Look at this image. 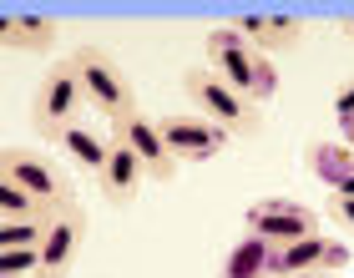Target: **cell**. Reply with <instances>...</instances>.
<instances>
[{
	"mask_svg": "<svg viewBox=\"0 0 354 278\" xmlns=\"http://www.w3.org/2000/svg\"><path fill=\"white\" fill-rule=\"evenodd\" d=\"M157 122H162V137H167L177 162H207L228 147V132L213 127L207 117H198V111L192 117H157Z\"/></svg>",
	"mask_w": 354,
	"mask_h": 278,
	"instance_id": "10",
	"label": "cell"
},
{
	"mask_svg": "<svg viewBox=\"0 0 354 278\" xmlns=\"http://www.w3.org/2000/svg\"><path fill=\"white\" fill-rule=\"evenodd\" d=\"M334 192H339V198H354V177H344V183L334 187Z\"/></svg>",
	"mask_w": 354,
	"mask_h": 278,
	"instance_id": "24",
	"label": "cell"
},
{
	"mask_svg": "<svg viewBox=\"0 0 354 278\" xmlns=\"http://www.w3.org/2000/svg\"><path fill=\"white\" fill-rule=\"evenodd\" d=\"M344 36H349V46H354V15H344Z\"/></svg>",
	"mask_w": 354,
	"mask_h": 278,
	"instance_id": "25",
	"label": "cell"
},
{
	"mask_svg": "<svg viewBox=\"0 0 354 278\" xmlns=\"http://www.w3.org/2000/svg\"><path fill=\"white\" fill-rule=\"evenodd\" d=\"M86 106L82 96V76H76V61H56L51 71H46L41 91H36V106H30V127H36V137L46 142H61L76 127V111Z\"/></svg>",
	"mask_w": 354,
	"mask_h": 278,
	"instance_id": "3",
	"label": "cell"
},
{
	"mask_svg": "<svg viewBox=\"0 0 354 278\" xmlns=\"http://www.w3.org/2000/svg\"><path fill=\"white\" fill-rule=\"evenodd\" d=\"M56 212H36V218H0V248H41L51 233Z\"/></svg>",
	"mask_w": 354,
	"mask_h": 278,
	"instance_id": "17",
	"label": "cell"
},
{
	"mask_svg": "<svg viewBox=\"0 0 354 278\" xmlns=\"http://www.w3.org/2000/svg\"><path fill=\"white\" fill-rule=\"evenodd\" d=\"M61 152L71 157V167H76V172H91V177H102L106 157H111V142H106L102 132H91V127H82V122H76L71 132L61 137Z\"/></svg>",
	"mask_w": 354,
	"mask_h": 278,
	"instance_id": "16",
	"label": "cell"
},
{
	"mask_svg": "<svg viewBox=\"0 0 354 278\" xmlns=\"http://www.w3.org/2000/svg\"><path fill=\"white\" fill-rule=\"evenodd\" d=\"M233 30L253 46V51H263V56L299 51V41H304V21H299V15H238Z\"/></svg>",
	"mask_w": 354,
	"mask_h": 278,
	"instance_id": "12",
	"label": "cell"
},
{
	"mask_svg": "<svg viewBox=\"0 0 354 278\" xmlns=\"http://www.w3.org/2000/svg\"><path fill=\"white\" fill-rule=\"evenodd\" d=\"M111 137H122V142L142 157V167H147V183H172L177 167H183V162L172 157V147H167L162 122H157V117H142V111H132V117L111 122Z\"/></svg>",
	"mask_w": 354,
	"mask_h": 278,
	"instance_id": "6",
	"label": "cell"
},
{
	"mask_svg": "<svg viewBox=\"0 0 354 278\" xmlns=\"http://www.w3.org/2000/svg\"><path fill=\"white\" fill-rule=\"evenodd\" d=\"M36 278L41 273V248H0V278Z\"/></svg>",
	"mask_w": 354,
	"mask_h": 278,
	"instance_id": "19",
	"label": "cell"
},
{
	"mask_svg": "<svg viewBox=\"0 0 354 278\" xmlns=\"http://www.w3.org/2000/svg\"><path fill=\"white\" fill-rule=\"evenodd\" d=\"M183 91L198 117H207L213 127H223L228 137H253L263 127V106L253 102V96L233 91L228 81H218L213 71H187L183 76Z\"/></svg>",
	"mask_w": 354,
	"mask_h": 278,
	"instance_id": "1",
	"label": "cell"
},
{
	"mask_svg": "<svg viewBox=\"0 0 354 278\" xmlns=\"http://www.w3.org/2000/svg\"><path fill=\"white\" fill-rule=\"evenodd\" d=\"M263 278H273V273H263Z\"/></svg>",
	"mask_w": 354,
	"mask_h": 278,
	"instance_id": "27",
	"label": "cell"
},
{
	"mask_svg": "<svg viewBox=\"0 0 354 278\" xmlns=\"http://www.w3.org/2000/svg\"><path fill=\"white\" fill-rule=\"evenodd\" d=\"M304 167L334 192L344 177H354V147H344V142H309L304 147Z\"/></svg>",
	"mask_w": 354,
	"mask_h": 278,
	"instance_id": "14",
	"label": "cell"
},
{
	"mask_svg": "<svg viewBox=\"0 0 354 278\" xmlns=\"http://www.w3.org/2000/svg\"><path fill=\"white\" fill-rule=\"evenodd\" d=\"M36 212H56V207H46L26 187H15L10 177H0V218H36Z\"/></svg>",
	"mask_w": 354,
	"mask_h": 278,
	"instance_id": "18",
	"label": "cell"
},
{
	"mask_svg": "<svg viewBox=\"0 0 354 278\" xmlns=\"http://www.w3.org/2000/svg\"><path fill=\"white\" fill-rule=\"evenodd\" d=\"M299 278H334V273H299Z\"/></svg>",
	"mask_w": 354,
	"mask_h": 278,
	"instance_id": "26",
	"label": "cell"
},
{
	"mask_svg": "<svg viewBox=\"0 0 354 278\" xmlns=\"http://www.w3.org/2000/svg\"><path fill=\"white\" fill-rule=\"evenodd\" d=\"M268 263H273V243H268V238L243 233V238L233 243V253L218 263V278H263V273H268Z\"/></svg>",
	"mask_w": 354,
	"mask_h": 278,
	"instance_id": "15",
	"label": "cell"
},
{
	"mask_svg": "<svg viewBox=\"0 0 354 278\" xmlns=\"http://www.w3.org/2000/svg\"><path fill=\"white\" fill-rule=\"evenodd\" d=\"M96 187H102V198L111 207H132L142 198V187H147V167H142V157L122 137H111V157H106L102 177H96Z\"/></svg>",
	"mask_w": 354,
	"mask_h": 278,
	"instance_id": "11",
	"label": "cell"
},
{
	"mask_svg": "<svg viewBox=\"0 0 354 278\" xmlns=\"http://www.w3.org/2000/svg\"><path fill=\"white\" fill-rule=\"evenodd\" d=\"M6 162H0V177H10L15 187H26L30 198H41L46 207H71L76 203V187H71V177L56 167V162H46L36 152H26V147H6L0 152Z\"/></svg>",
	"mask_w": 354,
	"mask_h": 278,
	"instance_id": "4",
	"label": "cell"
},
{
	"mask_svg": "<svg viewBox=\"0 0 354 278\" xmlns=\"http://www.w3.org/2000/svg\"><path fill=\"white\" fill-rule=\"evenodd\" d=\"M329 218L354 238V198H339V192H329Z\"/></svg>",
	"mask_w": 354,
	"mask_h": 278,
	"instance_id": "21",
	"label": "cell"
},
{
	"mask_svg": "<svg viewBox=\"0 0 354 278\" xmlns=\"http://www.w3.org/2000/svg\"><path fill=\"white\" fill-rule=\"evenodd\" d=\"M248 96H253L259 106L279 96V66H273V56H263V51H259V61H253V91H248Z\"/></svg>",
	"mask_w": 354,
	"mask_h": 278,
	"instance_id": "20",
	"label": "cell"
},
{
	"mask_svg": "<svg viewBox=\"0 0 354 278\" xmlns=\"http://www.w3.org/2000/svg\"><path fill=\"white\" fill-rule=\"evenodd\" d=\"M56 41H61L56 15H6V26H0V46H6V51L46 56V51H56Z\"/></svg>",
	"mask_w": 354,
	"mask_h": 278,
	"instance_id": "13",
	"label": "cell"
},
{
	"mask_svg": "<svg viewBox=\"0 0 354 278\" xmlns=\"http://www.w3.org/2000/svg\"><path fill=\"white\" fill-rule=\"evenodd\" d=\"M243 233L268 238L273 248H288V243H299V238H314V233H319V218H314V212L304 207V203H288V198H263V203H253V207H248Z\"/></svg>",
	"mask_w": 354,
	"mask_h": 278,
	"instance_id": "5",
	"label": "cell"
},
{
	"mask_svg": "<svg viewBox=\"0 0 354 278\" xmlns=\"http://www.w3.org/2000/svg\"><path fill=\"white\" fill-rule=\"evenodd\" d=\"M339 268H349V243L324 238V233L299 238V243H288V248H273V263H268V273H273V278H299V273H339Z\"/></svg>",
	"mask_w": 354,
	"mask_h": 278,
	"instance_id": "7",
	"label": "cell"
},
{
	"mask_svg": "<svg viewBox=\"0 0 354 278\" xmlns=\"http://www.w3.org/2000/svg\"><path fill=\"white\" fill-rule=\"evenodd\" d=\"M339 142H344V147H354V122H339Z\"/></svg>",
	"mask_w": 354,
	"mask_h": 278,
	"instance_id": "23",
	"label": "cell"
},
{
	"mask_svg": "<svg viewBox=\"0 0 354 278\" xmlns=\"http://www.w3.org/2000/svg\"><path fill=\"white\" fill-rule=\"evenodd\" d=\"M253 61H259V51L238 36L233 26H218V30H207V66H213L218 81H228L233 91H253Z\"/></svg>",
	"mask_w": 354,
	"mask_h": 278,
	"instance_id": "9",
	"label": "cell"
},
{
	"mask_svg": "<svg viewBox=\"0 0 354 278\" xmlns=\"http://www.w3.org/2000/svg\"><path fill=\"white\" fill-rule=\"evenodd\" d=\"M76 61V76H82V96L96 117L106 122H122L137 111V96H132V81H127L122 61L106 51V46H82V51L71 56Z\"/></svg>",
	"mask_w": 354,
	"mask_h": 278,
	"instance_id": "2",
	"label": "cell"
},
{
	"mask_svg": "<svg viewBox=\"0 0 354 278\" xmlns=\"http://www.w3.org/2000/svg\"><path fill=\"white\" fill-rule=\"evenodd\" d=\"M334 122H354V81L334 91Z\"/></svg>",
	"mask_w": 354,
	"mask_h": 278,
	"instance_id": "22",
	"label": "cell"
},
{
	"mask_svg": "<svg viewBox=\"0 0 354 278\" xmlns=\"http://www.w3.org/2000/svg\"><path fill=\"white\" fill-rule=\"evenodd\" d=\"M82 243H86V212L71 203V207L56 212L51 233L41 243V273L36 278H71L76 258H82Z\"/></svg>",
	"mask_w": 354,
	"mask_h": 278,
	"instance_id": "8",
	"label": "cell"
}]
</instances>
